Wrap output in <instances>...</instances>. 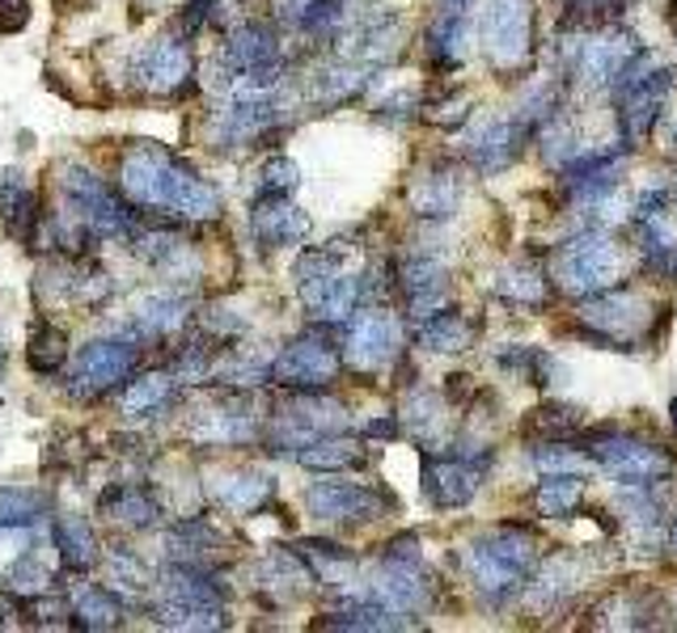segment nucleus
<instances>
[{"label":"nucleus","mask_w":677,"mask_h":633,"mask_svg":"<svg viewBox=\"0 0 677 633\" xmlns=\"http://www.w3.org/2000/svg\"><path fill=\"white\" fill-rule=\"evenodd\" d=\"M25 363H30V372H39V376L64 372V363H69V338H64V329L51 326V321H39V326L30 329Z\"/></svg>","instance_id":"obj_22"},{"label":"nucleus","mask_w":677,"mask_h":633,"mask_svg":"<svg viewBox=\"0 0 677 633\" xmlns=\"http://www.w3.org/2000/svg\"><path fill=\"white\" fill-rule=\"evenodd\" d=\"M111 583L115 587H123V591H148V570H145V562L132 553V549H111Z\"/></svg>","instance_id":"obj_28"},{"label":"nucleus","mask_w":677,"mask_h":633,"mask_svg":"<svg viewBox=\"0 0 677 633\" xmlns=\"http://www.w3.org/2000/svg\"><path fill=\"white\" fill-rule=\"evenodd\" d=\"M97 511L123 528H153L162 516V498L140 482H111L97 494Z\"/></svg>","instance_id":"obj_11"},{"label":"nucleus","mask_w":677,"mask_h":633,"mask_svg":"<svg viewBox=\"0 0 677 633\" xmlns=\"http://www.w3.org/2000/svg\"><path fill=\"white\" fill-rule=\"evenodd\" d=\"M69 616H76L73 625H81V630H115V625H123L119 591L102 583H76L69 595Z\"/></svg>","instance_id":"obj_15"},{"label":"nucleus","mask_w":677,"mask_h":633,"mask_svg":"<svg viewBox=\"0 0 677 633\" xmlns=\"http://www.w3.org/2000/svg\"><path fill=\"white\" fill-rule=\"evenodd\" d=\"M361 444L356 440H343V435H317L310 440L305 447H296V465L305 470H317V473H343V470H356L361 465Z\"/></svg>","instance_id":"obj_20"},{"label":"nucleus","mask_w":677,"mask_h":633,"mask_svg":"<svg viewBox=\"0 0 677 633\" xmlns=\"http://www.w3.org/2000/svg\"><path fill=\"white\" fill-rule=\"evenodd\" d=\"M199 326H204V334L212 342H229V338H242L246 329H250V321L233 317V308H208V313H199Z\"/></svg>","instance_id":"obj_30"},{"label":"nucleus","mask_w":677,"mask_h":633,"mask_svg":"<svg viewBox=\"0 0 677 633\" xmlns=\"http://www.w3.org/2000/svg\"><path fill=\"white\" fill-rule=\"evenodd\" d=\"M419 342L433 351H466L470 347V321L461 313H436L428 326L419 329Z\"/></svg>","instance_id":"obj_24"},{"label":"nucleus","mask_w":677,"mask_h":633,"mask_svg":"<svg viewBox=\"0 0 677 633\" xmlns=\"http://www.w3.org/2000/svg\"><path fill=\"white\" fill-rule=\"evenodd\" d=\"M217 490V503L225 511H233V516H250V511H259L271 490H275V482L259 470H233V473H220V482L212 486Z\"/></svg>","instance_id":"obj_16"},{"label":"nucleus","mask_w":677,"mask_h":633,"mask_svg":"<svg viewBox=\"0 0 677 633\" xmlns=\"http://www.w3.org/2000/svg\"><path fill=\"white\" fill-rule=\"evenodd\" d=\"M60 292H64V300L76 308H97L111 300V292H115V283L111 275L94 266V262H76V266H60Z\"/></svg>","instance_id":"obj_18"},{"label":"nucleus","mask_w":677,"mask_h":633,"mask_svg":"<svg viewBox=\"0 0 677 633\" xmlns=\"http://www.w3.org/2000/svg\"><path fill=\"white\" fill-rule=\"evenodd\" d=\"M174 398H178V376H174V368H162V372H145L127 380L123 410L127 414H162L166 405H174Z\"/></svg>","instance_id":"obj_17"},{"label":"nucleus","mask_w":677,"mask_h":633,"mask_svg":"<svg viewBox=\"0 0 677 633\" xmlns=\"http://www.w3.org/2000/svg\"><path fill=\"white\" fill-rule=\"evenodd\" d=\"M500 292L512 296V300H530V296L538 300V296H542V283H538V275H504Z\"/></svg>","instance_id":"obj_31"},{"label":"nucleus","mask_w":677,"mask_h":633,"mask_svg":"<svg viewBox=\"0 0 677 633\" xmlns=\"http://www.w3.org/2000/svg\"><path fill=\"white\" fill-rule=\"evenodd\" d=\"M51 540H55V558H60V566L73 570V574L94 570L97 558H102L94 524L85 516H60L51 524Z\"/></svg>","instance_id":"obj_14"},{"label":"nucleus","mask_w":677,"mask_h":633,"mask_svg":"<svg viewBox=\"0 0 677 633\" xmlns=\"http://www.w3.org/2000/svg\"><path fill=\"white\" fill-rule=\"evenodd\" d=\"M525 30H530V13H525V0H496L491 9V55L496 60H512L517 51L525 48Z\"/></svg>","instance_id":"obj_19"},{"label":"nucleus","mask_w":677,"mask_h":633,"mask_svg":"<svg viewBox=\"0 0 677 633\" xmlns=\"http://www.w3.org/2000/svg\"><path fill=\"white\" fill-rule=\"evenodd\" d=\"M347 363L356 372H377L398 355V326L386 308H356L347 321Z\"/></svg>","instance_id":"obj_7"},{"label":"nucleus","mask_w":677,"mask_h":633,"mask_svg":"<svg viewBox=\"0 0 677 633\" xmlns=\"http://www.w3.org/2000/svg\"><path fill=\"white\" fill-rule=\"evenodd\" d=\"M576 498H581V482L576 477H551L538 490V507H542V516H567L576 507Z\"/></svg>","instance_id":"obj_27"},{"label":"nucleus","mask_w":677,"mask_h":633,"mask_svg":"<svg viewBox=\"0 0 677 633\" xmlns=\"http://www.w3.org/2000/svg\"><path fill=\"white\" fill-rule=\"evenodd\" d=\"M140 351H145V342L132 329H123L119 338L85 342L73 359V372H69V393L76 401L106 398L111 389H119L123 380H132L140 372Z\"/></svg>","instance_id":"obj_3"},{"label":"nucleus","mask_w":677,"mask_h":633,"mask_svg":"<svg viewBox=\"0 0 677 633\" xmlns=\"http://www.w3.org/2000/svg\"><path fill=\"white\" fill-rule=\"evenodd\" d=\"M225 60L233 72H259L280 64V34L271 22H246L229 34Z\"/></svg>","instance_id":"obj_12"},{"label":"nucleus","mask_w":677,"mask_h":633,"mask_svg":"<svg viewBox=\"0 0 677 633\" xmlns=\"http://www.w3.org/2000/svg\"><path fill=\"white\" fill-rule=\"evenodd\" d=\"M250 229L263 250H292L310 236V215L292 203V194H254Z\"/></svg>","instance_id":"obj_8"},{"label":"nucleus","mask_w":677,"mask_h":633,"mask_svg":"<svg viewBox=\"0 0 677 633\" xmlns=\"http://www.w3.org/2000/svg\"><path fill=\"white\" fill-rule=\"evenodd\" d=\"M191 76H195V55L183 34L153 39V43L136 55V64H132V81H136L145 94H162V97L183 94V89L191 85Z\"/></svg>","instance_id":"obj_5"},{"label":"nucleus","mask_w":677,"mask_h":633,"mask_svg":"<svg viewBox=\"0 0 677 633\" xmlns=\"http://www.w3.org/2000/svg\"><path fill=\"white\" fill-rule=\"evenodd\" d=\"M9 591L22 595V600H34V595H48L51 591V566H43L34 553H22L13 570H9Z\"/></svg>","instance_id":"obj_26"},{"label":"nucleus","mask_w":677,"mask_h":633,"mask_svg":"<svg viewBox=\"0 0 677 633\" xmlns=\"http://www.w3.org/2000/svg\"><path fill=\"white\" fill-rule=\"evenodd\" d=\"M191 435L199 440V444H208V447L250 444V440L259 435V419L250 414L246 398L229 393V398H220L212 410H204V414H199V422L191 426Z\"/></svg>","instance_id":"obj_9"},{"label":"nucleus","mask_w":677,"mask_h":633,"mask_svg":"<svg viewBox=\"0 0 677 633\" xmlns=\"http://www.w3.org/2000/svg\"><path fill=\"white\" fill-rule=\"evenodd\" d=\"M305 507L314 519L326 524H361V519H377L386 511V498L373 486H356V482H338V477H322L305 490Z\"/></svg>","instance_id":"obj_6"},{"label":"nucleus","mask_w":677,"mask_h":633,"mask_svg":"<svg viewBox=\"0 0 677 633\" xmlns=\"http://www.w3.org/2000/svg\"><path fill=\"white\" fill-rule=\"evenodd\" d=\"M296 182H301V169L289 157H271L259 169V194H292Z\"/></svg>","instance_id":"obj_29"},{"label":"nucleus","mask_w":677,"mask_h":633,"mask_svg":"<svg viewBox=\"0 0 677 633\" xmlns=\"http://www.w3.org/2000/svg\"><path fill=\"white\" fill-rule=\"evenodd\" d=\"M674 426H677V398H674Z\"/></svg>","instance_id":"obj_32"},{"label":"nucleus","mask_w":677,"mask_h":633,"mask_svg":"<svg viewBox=\"0 0 677 633\" xmlns=\"http://www.w3.org/2000/svg\"><path fill=\"white\" fill-rule=\"evenodd\" d=\"M187 321H191V300L183 292H157V296L140 300V308L132 313L127 329L140 342H162V338H174Z\"/></svg>","instance_id":"obj_10"},{"label":"nucleus","mask_w":677,"mask_h":633,"mask_svg":"<svg viewBox=\"0 0 677 633\" xmlns=\"http://www.w3.org/2000/svg\"><path fill=\"white\" fill-rule=\"evenodd\" d=\"M479 473L470 461H424V494L433 498L436 507H461L470 503V494L479 490Z\"/></svg>","instance_id":"obj_13"},{"label":"nucleus","mask_w":677,"mask_h":633,"mask_svg":"<svg viewBox=\"0 0 677 633\" xmlns=\"http://www.w3.org/2000/svg\"><path fill=\"white\" fill-rule=\"evenodd\" d=\"M51 516V494L43 486H0V528H34Z\"/></svg>","instance_id":"obj_21"},{"label":"nucleus","mask_w":677,"mask_h":633,"mask_svg":"<svg viewBox=\"0 0 677 633\" xmlns=\"http://www.w3.org/2000/svg\"><path fill=\"white\" fill-rule=\"evenodd\" d=\"M368 85V64H326V68L314 76V97L322 106H338V102H352Z\"/></svg>","instance_id":"obj_23"},{"label":"nucleus","mask_w":677,"mask_h":633,"mask_svg":"<svg viewBox=\"0 0 677 633\" xmlns=\"http://www.w3.org/2000/svg\"><path fill=\"white\" fill-rule=\"evenodd\" d=\"M119 194L132 208L145 211H169L178 220H217L220 215V190L199 178L191 161L169 152L162 144H132L119 157Z\"/></svg>","instance_id":"obj_1"},{"label":"nucleus","mask_w":677,"mask_h":633,"mask_svg":"<svg viewBox=\"0 0 677 633\" xmlns=\"http://www.w3.org/2000/svg\"><path fill=\"white\" fill-rule=\"evenodd\" d=\"M454 203H458V182H454L449 173H433V178H424V182L412 190V208L419 211V215H433V220L449 215Z\"/></svg>","instance_id":"obj_25"},{"label":"nucleus","mask_w":677,"mask_h":633,"mask_svg":"<svg viewBox=\"0 0 677 633\" xmlns=\"http://www.w3.org/2000/svg\"><path fill=\"white\" fill-rule=\"evenodd\" d=\"M60 203L81 215L97 241L136 233V211L127 208V199L85 165H60Z\"/></svg>","instance_id":"obj_2"},{"label":"nucleus","mask_w":677,"mask_h":633,"mask_svg":"<svg viewBox=\"0 0 677 633\" xmlns=\"http://www.w3.org/2000/svg\"><path fill=\"white\" fill-rule=\"evenodd\" d=\"M343 372V351L331 342V334H301L292 338L284 351L271 359V380L284 384L292 393H310V389H331Z\"/></svg>","instance_id":"obj_4"}]
</instances>
